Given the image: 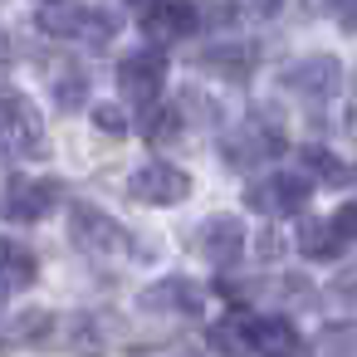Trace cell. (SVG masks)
Wrapping results in <instances>:
<instances>
[{"label": "cell", "mask_w": 357, "mask_h": 357, "mask_svg": "<svg viewBox=\"0 0 357 357\" xmlns=\"http://www.w3.org/2000/svg\"><path fill=\"white\" fill-rule=\"evenodd\" d=\"M45 147V113L25 93H0V152L40 157Z\"/></svg>", "instance_id": "obj_1"}, {"label": "cell", "mask_w": 357, "mask_h": 357, "mask_svg": "<svg viewBox=\"0 0 357 357\" xmlns=\"http://www.w3.org/2000/svg\"><path fill=\"white\" fill-rule=\"evenodd\" d=\"M279 152H284V128H279L264 108H255V113L245 118V128H240L235 137H225V162H230V167H255V162L279 157Z\"/></svg>", "instance_id": "obj_2"}, {"label": "cell", "mask_w": 357, "mask_h": 357, "mask_svg": "<svg viewBox=\"0 0 357 357\" xmlns=\"http://www.w3.org/2000/svg\"><path fill=\"white\" fill-rule=\"evenodd\" d=\"M128 191L142 201V206H181L191 196V176L172 162H147L128 176Z\"/></svg>", "instance_id": "obj_3"}, {"label": "cell", "mask_w": 357, "mask_h": 357, "mask_svg": "<svg viewBox=\"0 0 357 357\" xmlns=\"http://www.w3.org/2000/svg\"><path fill=\"white\" fill-rule=\"evenodd\" d=\"M69 235L89 255H123L128 250V230L113 215H103L98 206H74L69 211Z\"/></svg>", "instance_id": "obj_4"}, {"label": "cell", "mask_w": 357, "mask_h": 357, "mask_svg": "<svg viewBox=\"0 0 357 357\" xmlns=\"http://www.w3.org/2000/svg\"><path fill=\"white\" fill-rule=\"evenodd\" d=\"M118 84H123V93H128L132 103H157V93H162V84H167V54H162V50H137V54H128L123 69H118Z\"/></svg>", "instance_id": "obj_5"}, {"label": "cell", "mask_w": 357, "mask_h": 357, "mask_svg": "<svg viewBox=\"0 0 357 357\" xmlns=\"http://www.w3.org/2000/svg\"><path fill=\"white\" fill-rule=\"evenodd\" d=\"M196 230H201L196 245H201V255L211 264H220V269L240 264V255H245V220H235V215H206Z\"/></svg>", "instance_id": "obj_6"}, {"label": "cell", "mask_w": 357, "mask_h": 357, "mask_svg": "<svg viewBox=\"0 0 357 357\" xmlns=\"http://www.w3.org/2000/svg\"><path fill=\"white\" fill-rule=\"evenodd\" d=\"M308 196H313L308 176H298V172H279L274 181H264V186L250 191V206H255V211H269V215H298V211L308 206Z\"/></svg>", "instance_id": "obj_7"}, {"label": "cell", "mask_w": 357, "mask_h": 357, "mask_svg": "<svg viewBox=\"0 0 357 357\" xmlns=\"http://www.w3.org/2000/svg\"><path fill=\"white\" fill-rule=\"evenodd\" d=\"M137 308H147V313H206V289L191 279H162V284H147L137 294Z\"/></svg>", "instance_id": "obj_8"}, {"label": "cell", "mask_w": 357, "mask_h": 357, "mask_svg": "<svg viewBox=\"0 0 357 357\" xmlns=\"http://www.w3.org/2000/svg\"><path fill=\"white\" fill-rule=\"evenodd\" d=\"M196 64H201L206 74H220V79H250L255 64H259V50H255L250 40H215V45L201 50Z\"/></svg>", "instance_id": "obj_9"}, {"label": "cell", "mask_w": 357, "mask_h": 357, "mask_svg": "<svg viewBox=\"0 0 357 357\" xmlns=\"http://www.w3.org/2000/svg\"><path fill=\"white\" fill-rule=\"evenodd\" d=\"M240 333H245L255 357H294L298 352V333L284 318H250V323L240 318Z\"/></svg>", "instance_id": "obj_10"}, {"label": "cell", "mask_w": 357, "mask_h": 357, "mask_svg": "<svg viewBox=\"0 0 357 357\" xmlns=\"http://www.w3.org/2000/svg\"><path fill=\"white\" fill-rule=\"evenodd\" d=\"M59 186L54 181H10L6 196H0V215L6 220H40L54 206Z\"/></svg>", "instance_id": "obj_11"}, {"label": "cell", "mask_w": 357, "mask_h": 357, "mask_svg": "<svg viewBox=\"0 0 357 357\" xmlns=\"http://www.w3.org/2000/svg\"><path fill=\"white\" fill-rule=\"evenodd\" d=\"M142 25L152 40H186V35H196V6H186V0H157L142 15Z\"/></svg>", "instance_id": "obj_12"}, {"label": "cell", "mask_w": 357, "mask_h": 357, "mask_svg": "<svg viewBox=\"0 0 357 357\" xmlns=\"http://www.w3.org/2000/svg\"><path fill=\"white\" fill-rule=\"evenodd\" d=\"M45 30L54 35H74V40H89V45H108L113 25L98 15V10H69V15H40Z\"/></svg>", "instance_id": "obj_13"}, {"label": "cell", "mask_w": 357, "mask_h": 357, "mask_svg": "<svg viewBox=\"0 0 357 357\" xmlns=\"http://www.w3.org/2000/svg\"><path fill=\"white\" fill-rule=\"evenodd\" d=\"M337 59H303V64H294L289 74H284V84L294 89V93H308V98H318V93H333L337 89Z\"/></svg>", "instance_id": "obj_14"}, {"label": "cell", "mask_w": 357, "mask_h": 357, "mask_svg": "<svg viewBox=\"0 0 357 357\" xmlns=\"http://www.w3.org/2000/svg\"><path fill=\"white\" fill-rule=\"evenodd\" d=\"M35 255L20 245V240H10V235H0V284H6L10 294H20V289H30L35 284Z\"/></svg>", "instance_id": "obj_15"}, {"label": "cell", "mask_w": 357, "mask_h": 357, "mask_svg": "<svg viewBox=\"0 0 357 357\" xmlns=\"http://www.w3.org/2000/svg\"><path fill=\"white\" fill-rule=\"evenodd\" d=\"M342 245H347V240H337V230H333L328 220H303V230H298V250H303L308 259H337Z\"/></svg>", "instance_id": "obj_16"}, {"label": "cell", "mask_w": 357, "mask_h": 357, "mask_svg": "<svg viewBox=\"0 0 357 357\" xmlns=\"http://www.w3.org/2000/svg\"><path fill=\"white\" fill-rule=\"evenodd\" d=\"M313 357H352V323H323V333L313 337Z\"/></svg>", "instance_id": "obj_17"}, {"label": "cell", "mask_w": 357, "mask_h": 357, "mask_svg": "<svg viewBox=\"0 0 357 357\" xmlns=\"http://www.w3.org/2000/svg\"><path fill=\"white\" fill-rule=\"evenodd\" d=\"M147 142L152 147H162V142H172V137H181V108H152V118H147Z\"/></svg>", "instance_id": "obj_18"}, {"label": "cell", "mask_w": 357, "mask_h": 357, "mask_svg": "<svg viewBox=\"0 0 357 357\" xmlns=\"http://www.w3.org/2000/svg\"><path fill=\"white\" fill-rule=\"evenodd\" d=\"M84 84H89V74H74V79H59V89H54V98H59L64 108H79V103H84Z\"/></svg>", "instance_id": "obj_19"}, {"label": "cell", "mask_w": 357, "mask_h": 357, "mask_svg": "<svg viewBox=\"0 0 357 357\" xmlns=\"http://www.w3.org/2000/svg\"><path fill=\"white\" fill-rule=\"evenodd\" d=\"M303 162H308L313 172H323L328 181H347V172H342V167H337V162H333L328 152H318V147H308V152H303Z\"/></svg>", "instance_id": "obj_20"}, {"label": "cell", "mask_w": 357, "mask_h": 357, "mask_svg": "<svg viewBox=\"0 0 357 357\" xmlns=\"http://www.w3.org/2000/svg\"><path fill=\"white\" fill-rule=\"evenodd\" d=\"M93 123H98L103 132H123V128H128V113L113 108V103H98V108H93Z\"/></svg>", "instance_id": "obj_21"}, {"label": "cell", "mask_w": 357, "mask_h": 357, "mask_svg": "<svg viewBox=\"0 0 357 357\" xmlns=\"http://www.w3.org/2000/svg\"><path fill=\"white\" fill-rule=\"evenodd\" d=\"M235 6H240V10H245L250 20H269V15H274V10L284 6V0H235Z\"/></svg>", "instance_id": "obj_22"}, {"label": "cell", "mask_w": 357, "mask_h": 357, "mask_svg": "<svg viewBox=\"0 0 357 357\" xmlns=\"http://www.w3.org/2000/svg\"><path fill=\"white\" fill-rule=\"evenodd\" d=\"M352 215H357V211H352V201H342V206L333 211V220H328V225L337 230V240H352Z\"/></svg>", "instance_id": "obj_23"}, {"label": "cell", "mask_w": 357, "mask_h": 357, "mask_svg": "<svg viewBox=\"0 0 357 357\" xmlns=\"http://www.w3.org/2000/svg\"><path fill=\"white\" fill-rule=\"evenodd\" d=\"M279 250H284V245H279V235H274V230H264V235H259V255H264V259H274Z\"/></svg>", "instance_id": "obj_24"}, {"label": "cell", "mask_w": 357, "mask_h": 357, "mask_svg": "<svg viewBox=\"0 0 357 357\" xmlns=\"http://www.w3.org/2000/svg\"><path fill=\"white\" fill-rule=\"evenodd\" d=\"M123 6H128V10H142V15H147V10L157 6V0H123Z\"/></svg>", "instance_id": "obj_25"}, {"label": "cell", "mask_w": 357, "mask_h": 357, "mask_svg": "<svg viewBox=\"0 0 357 357\" xmlns=\"http://www.w3.org/2000/svg\"><path fill=\"white\" fill-rule=\"evenodd\" d=\"M10 54H15V45H10V35H6V30H0V59H10Z\"/></svg>", "instance_id": "obj_26"}]
</instances>
